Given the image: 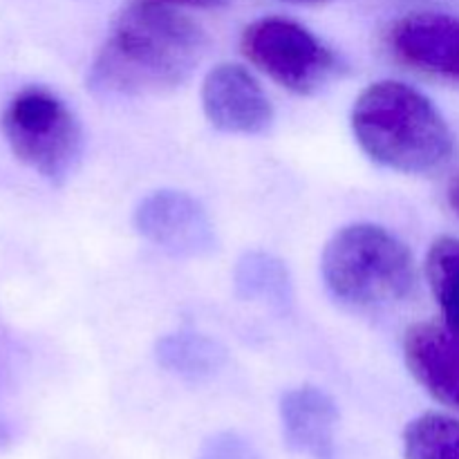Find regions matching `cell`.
<instances>
[{
	"label": "cell",
	"mask_w": 459,
	"mask_h": 459,
	"mask_svg": "<svg viewBox=\"0 0 459 459\" xmlns=\"http://www.w3.org/2000/svg\"><path fill=\"white\" fill-rule=\"evenodd\" d=\"M195 21L164 3H133L115 18L90 65L88 85L101 99L170 92L195 72L206 54Z\"/></svg>",
	"instance_id": "cell-1"
},
{
	"label": "cell",
	"mask_w": 459,
	"mask_h": 459,
	"mask_svg": "<svg viewBox=\"0 0 459 459\" xmlns=\"http://www.w3.org/2000/svg\"><path fill=\"white\" fill-rule=\"evenodd\" d=\"M354 139L370 160L406 175H435L455 157V137L429 97L402 81L368 85L352 106Z\"/></svg>",
	"instance_id": "cell-2"
},
{
	"label": "cell",
	"mask_w": 459,
	"mask_h": 459,
	"mask_svg": "<svg viewBox=\"0 0 459 459\" xmlns=\"http://www.w3.org/2000/svg\"><path fill=\"white\" fill-rule=\"evenodd\" d=\"M321 272L336 300L357 309L402 303L415 291L411 249L379 224H348L323 249Z\"/></svg>",
	"instance_id": "cell-3"
},
{
	"label": "cell",
	"mask_w": 459,
	"mask_h": 459,
	"mask_svg": "<svg viewBox=\"0 0 459 459\" xmlns=\"http://www.w3.org/2000/svg\"><path fill=\"white\" fill-rule=\"evenodd\" d=\"M3 133L13 155L54 184L70 178L83 152V130L74 112L40 85L13 94L3 112Z\"/></svg>",
	"instance_id": "cell-4"
},
{
	"label": "cell",
	"mask_w": 459,
	"mask_h": 459,
	"mask_svg": "<svg viewBox=\"0 0 459 459\" xmlns=\"http://www.w3.org/2000/svg\"><path fill=\"white\" fill-rule=\"evenodd\" d=\"M242 54L269 79L296 94H314L339 72L336 54L300 22L264 16L245 27Z\"/></svg>",
	"instance_id": "cell-5"
},
{
	"label": "cell",
	"mask_w": 459,
	"mask_h": 459,
	"mask_svg": "<svg viewBox=\"0 0 459 459\" xmlns=\"http://www.w3.org/2000/svg\"><path fill=\"white\" fill-rule=\"evenodd\" d=\"M134 229L157 249L178 258H200L215 249V231L204 206L182 191H155L134 209Z\"/></svg>",
	"instance_id": "cell-6"
},
{
	"label": "cell",
	"mask_w": 459,
	"mask_h": 459,
	"mask_svg": "<svg viewBox=\"0 0 459 459\" xmlns=\"http://www.w3.org/2000/svg\"><path fill=\"white\" fill-rule=\"evenodd\" d=\"M202 110L213 128L227 134H260L272 126L267 92L247 67L220 63L202 83Z\"/></svg>",
	"instance_id": "cell-7"
},
{
	"label": "cell",
	"mask_w": 459,
	"mask_h": 459,
	"mask_svg": "<svg viewBox=\"0 0 459 459\" xmlns=\"http://www.w3.org/2000/svg\"><path fill=\"white\" fill-rule=\"evenodd\" d=\"M388 48L406 65L459 83V16L408 13L390 27Z\"/></svg>",
	"instance_id": "cell-8"
},
{
	"label": "cell",
	"mask_w": 459,
	"mask_h": 459,
	"mask_svg": "<svg viewBox=\"0 0 459 459\" xmlns=\"http://www.w3.org/2000/svg\"><path fill=\"white\" fill-rule=\"evenodd\" d=\"M403 357L417 384L459 412V330L448 323H420L403 339Z\"/></svg>",
	"instance_id": "cell-9"
},
{
	"label": "cell",
	"mask_w": 459,
	"mask_h": 459,
	"mask_svg": "<svg viewBox=\"0 0 459 459\" xmlns=\"http://www.w3.org/2000/svg\"><path fill=\"white\" fill-rule=\"evenodd\" d=\"M281 424L285 442L312 459L334 457L339 408L321 388L300 385L281 399Z\"/></svg>",
	"instance_id": "cell-10"
},
{
	"label": "cell",
	"mask_w": 459,
	"mask_h": 459,
	"mask_svg": "<svg viewBox=\"0 0 459 459\" xmlns=\"http://www.w3.org/2000/svg\"><path fill=\"white\" fill-rule=\"evenodd\" d=\"M236 294L249 303L267 305L276 312H287L294 303V285L285 263L267 251H249L233 272Z\"/></svg>",
	"instance_id": "cell-11"
},
{
	"label": "cell",
	"mask_w": 459,
	"mask_h": 459,
	"mask_svg": "<svg viewBox=\"0 0 459 459\" xmlns=\"http://www.w3.org/2000/svg\"><path fill=\"white\" fill-rule=\"evenodd\" d=\"M157 363L179 379H209L227 363V350L218 341L195 332H173L157 341Z\"/></svg>",
	"instance_id": "cell-12"
},
{
	"label": "cell",
	"mask_w": 459,
	"mask_h": 459,
	"mask_svg": "<svg viewBox=\"0 0 459 459\" xmlns=\"http://www.w3.org/2000/svg\"><path fill=\"white\" fill-rule=\"evenodd\" d=\"M406 459H459V420L429 412L403 430Z\"/></svg>",
	"instance_id": "cell-13"
},
{
	"label": "cell",
	"mask_w": 459,
	"mask_h": 459,
	"mask_svg": "<svg viewBox=\"0 0 459 459\" xmlns=\"http://www.w3.org/2000/svg\"><path fill=\"white\" fill-rule=\"evenodd\" d=\"M426 276L444 323L459 330V240L444 236L433 242L426 255Z\"/></svg>",
	"instance_id": "cell-14"
},
{
	"label": "cell",
	"mask_w": 459,
	"mask_h": 459,
	"mask_svg": "<svg viewBox=\"0 0 459 459\" xmlns=\"http://www.w3.org/2000/svg\"><path fill=\"white\" fill-rule=\"evenodd\" d=\"M200 459H255V455L245 439H240L238 435L224 433L206 444Z\"/></svg>",
	"instance_id": "cell-15"
},
{
	"label": "cell",
	"mask_w": 459,
	"mask_h": 459,
	"mask_svg": "<svg viewBox=\"0 0 459 459\" xmlns=\"http://www.w3.org/2000/svg\"><path fill=\"white\" fill-rule=\"evenodd\" d=\"M448 197H451L453 209H455L457 213H459V178L455 179V182L451 184V193H448Z\"/></svg>",
	"instance_id": "cell-16"
},
{
	"label": "cell",
	"mask_w": 459,
	"mask_h": 459,
	"mask_svg": "<svg viewBox=\"0 0 459 459\" xmlns=\"http://www.w3.org/2000/svg\"><path fill=\"white\" fill-rule=\"evenodd\" d=\"M296 3H325V0H296Z\"/></svg>",
	"instance_id": "cell-17"
}]
</instances>
